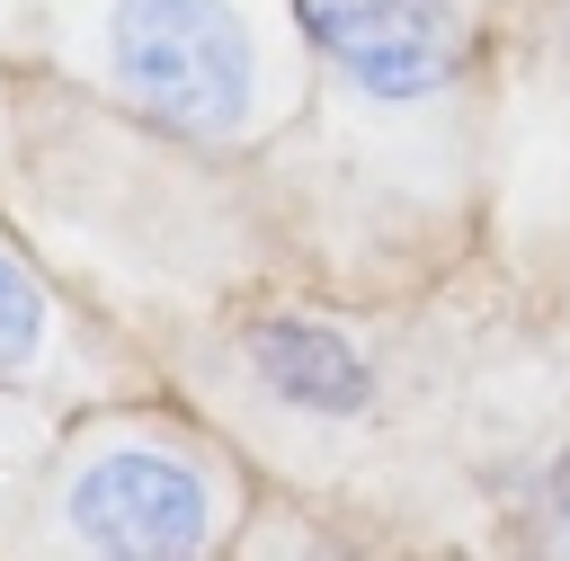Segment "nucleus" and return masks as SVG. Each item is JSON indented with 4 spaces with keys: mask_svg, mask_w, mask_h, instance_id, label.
Masks as SVG:
<instances>
[{
    "mask_svg": "<svg viewBox=\"0 0 570 561\" xmlns=\"http://www.w3.org/2000/svg\"><path fill=\"white\" fill-rule=\"evenodd\" d=\"M240 525H249L240 463L196 419L125 392L62 419L18 543L80 561H205L240 543Z\"/></svg>",
    "mask_w": 570,
    "mask_h": 561,
    "instance_id": "f03ea898",
    "label": "nucleus"
},
{
    "mask_svg": "<svg viewBox=\"0 0 570 561\" xmlns=\"http://www.w3.org/2000/svg\"><path fill=\"white\" fill-rule=\"evenodd\" d=\"M525 516H534V543H543V552H570V445H561V454L534 472Z\"/></svg>",
    "mask_w": 570,
    "mask_h": 561,
    "instance_id": "423d86ee",
    "label": "nucleus"
},
{
    "mask_svg": "<svg viewBox=\"0 0 570 561\" xmlns=\"http://www.w3.org/2000/svg\"><path fill=\"white\" fill-rule=\"evenodd\" d=\"M543 27H552V53H561V71H570V0H543Z\"/></svg>",
    "mask_w": 570,
    "mask_h": 561,
    "instance_id": "6e6552de",
    "label": "nucleus"
},
{
    "mask_svg": "<svg viewBox=\"0 0 570 561\" xmlns=\"http://www.w3.org/2000/svg\"><path fill=\"white\" fill-rule=\"evenodd\" d=\"M223 365L232 383L294 419V427H365L383 410V356L330 321V312H303V303H258L223 329Z\"/></svg>",
    "mask_w": 570,
    "mask_h": 561,
    "instance_id": "39448f33",
    "label": "nucleus"
},
{
    "mask_svg": "<svg viewBox=\"0 0 570 561\" xmlns=\"http://www.w3.org/2000/svg\"><path fill=\"white\" fill-rule=\"evenodd\" d=\"M312 89H338L374 125H436L463 107L481 36L472 0H294Z\"/></svg>",
    "mask_w": 570,
    "mask_h": 561,
    "instance_id": "7ed1b4c3",
    "label": "nucleus"
},
{
    "mask_svg": "<svg viewBox=\"0 0 570 561\" xmlns=\"http://www.w3.org/2000/svg\"><path fill=\"white\" fill-rule=\"evenodd\" d=\"M36 53L107 116L187 151H267L312 107L294 0H36Z\"/></svg>",
    "mask_w": 570,
    "mask_h": 561,
    "instance_id": "f257e3e1",
    "label": "nucleus"
},
{
    "mask_svg": "<svg viewBox=\"0 0 570 561\" xmlns=\"http://www.w3.org/2000/svg\"><path fill=\"white\" fill-rule=\"evenodd\" d=\"M0 53H36V0H0Z\"/></svg>",
    "mask_w": 570,
    "mask_h": 561,
    "instance_id": "0eeeda50",
    "label": "nucleus"
},
{
    "mask_svg": "<svg viewBox=\"0 0 570 561\" xmlns=\"http://www.w3.org/2000/svg\"><path fill=\"white\" fill-rule=\"evenodd\" d=\"M134 347L62 294V276L0 223V392H36L53 410H98L134 392Z\"/></svg>",
    "mask_w": 570,
    "mask_h": 561,
    "instance_id": "20e7f679",
    "label": "nucleus"
}]
</instances>
